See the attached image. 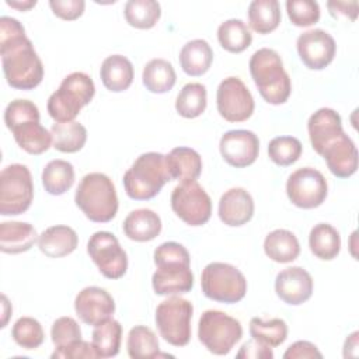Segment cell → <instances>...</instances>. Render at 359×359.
Wrapping results in <instances>:
<instances>
[{"instance_id":"cell-21","label":"cell","mask_w":359,"mask_h":359,"mask_svg":"<svg viewBox=\"0 0 359 359\" xmlns=\"http://www.w3.org/2000/svg\"><path fill=\"white\" fill-rule=\"evenodd\" d=\"M307 130L313 149L321 154L327 144L344 133L342 119L332 108H320L309 118Z\"/></svg>"},{"instance_id":"cell-22","label":"cell","mask_w":359,"mask_h":359,"mask_svg":"<svg viewBox=\"0 0 359 359\" xmlns=\"http://www.w3.org/2000/svg\"><path fill=\"white\" fill-rule=\"evenodd\" d=\"M8 129L17 144L29 154H42L53 143L52 133L39 123V119L21 121Z\"/></svg>"},{"instance_id":"cell-44","label":"cell","mask_w":359,"mask_h":359,"mask_svg":"<svg viewBox=\"0 0 359 359\" xmlns=\"http://www.w3.org/2000/svg\"><path fill=\"white\" fill-rule=\"evenodd\" d=\"M50 337L56 348H63L77 339H81V330L74 318L65 316L55 320L52 324Z\"/></svg>"},{"instance_id":"cell-46","label":"cell","mask_w":359,"mask_h":359,"mask_svg":"<svg viewBox=\"0 0 359 359\" xmlns=\"http://www.w3.org/2000/svg\"><path fill=\"white\" fill-rule=\"evenodd\" d=\"M52 358H62V359H80V358H87V359H93V358H100L95 348L93 346V344L83 341V339H77L72 344H69L67 346L63 348H55V352L52 353Z\"/></svg>"},{"instance_id":"cell-16","label":"cell","mask_w":359,"mask_h":359,"mask_svg":"<svg viewBox=\"0 0 359 359\" xmlns=\"http://www.w3.org/2000/svg\"><path fill=\"white\" fill-rule=\"evenodd\" d=\"M219 150L229 165L244 168L255 163L259 153V139L247 129L227 130L220 137Z\"/></svg>"},{"instance_id":"cell-42","label":"cell","mask_w":359,"mask_h":359,"mask_svg":"<svg viewBox=\"0 0 359 359\" xmlns=\"http://www.w3.org/2000/svg\"><path fill=\"white\" fill-rule=\"evenodd\" d=\"M14 342L24 349H36L43 344L45 332L41 323L32 317H20L11 330Z\"/></svg>"},{"instance_id":"cell-4","label":"cell","mask_w":359,"mask_h":359,"mask_svg":"<svg viewBox=\"0 0 359 359\" xmlns=\"http://www.w3.org/2000/svg\"><path fill=\"white\" fill-rule=\"evenodd\" d=\"M74 202L94 223H108L118 213V195L112 180L102 172L84 175L76 189Z\"/></svg>"},{"instance_id":"cell-18","label":"cell","mask_w":359,"mask_h":359,"mask_svg":"<svg viewBox=\"0 0 359 359\" xmlns=\"http://www.w3.org/2000/svg\"><path fill=\"white\" fill-rule=\"evenodd\" d=\"M275 292L286 304H303L313 294V278L302 266L285 268L276 275Z\"/></svg>"},{"instance_id":"cell-28","label":"cell","mask_w":359,"mask_h":359,"mask_svg":"<svg viewBox=\"0 0 359 359\" xmlns=\"http://www.w3.org/2000/svg\"><path fill=\"white\" fill-rule=\"evenodd\" d=\"M213 62V50L205 39H192L187 42L180 52V65L182 70L192 77L205 74Z\"/></svg>"},{"instance_id":"cell-11","label":"cell","mask_w":359,"mask_h":359,"mask_svg":"<svg viewBox=\"0 0 359 359\" xmlns=\"http://www.w3.org/2000/svg\"><path fill=\"white\" fill-rule=\"evenodd\" d=\"M170 202L174 213L188 226H203L212 216V199L196 181H185L177 185Z\"/></svg>"},{"instance_id":"cell-12","label":"cell","mask_w":359,"mask_h":359,"mask_svg":"<svg viewBox=\"0 0 359 359\" xmlns=\"http://www.w3.org/2000/svg\"><path fill=\"white\" fill-rule=\"evenodd\" d=\"M286 194L294 206L314 209L325 201L328 195V184L318 170L302 167L289 175L286 181Z\"/></svg>"},{"instance_id":"cell-24","label":"cell","mask_w":359,"mask_h":359,"mask_svg":"<svg viewBox=\"0 0 359 359\" xmlns=\"http://www.w3.org/2000/svg\"><path fill=\"white\" fill-rule=\"evenodd\" d=\"M165 165L171 180L181 182L196 181L202 172V158L199 153L191 147H174L165 156Z\"/></svg>"},{"instance_id":"cell-35","label":"cell","mask_w":359,"mask_h":359,"mask_svg":"<svg viewBox=\"0 0 359 359\" xmlns=\"http://www.w3.org/2000/svg\"><path fill=\"white\" fill-rule=\"evenodd\" d=\"M217 39L220 46L230 53L244 52L252 42V35L240 18H230L217 28Z\"/></svg>"},{"instance_id":"cell-2","label":"cell","mask_w":359,"mask_h":359,"mask_svg":"<svg viewBox=\"0 0 359 359\" xmlns=\"http://www.w3.org/2000/svg\"><path fill=\"white\" fill-rule=\"evenodd\" d=\"M153 258L157 268L151 276L156 294L175 296L191 292L194 287L191 257L182 244L165 241L154 250Z\"/></svg>"},{"instance_id":"cell-8","label":"cell","mask_w":359,"mask_h":359,"mask_svg":"<svg viewBox=\"0 0 359 359\" xmlns=\"http://www.w3.org/2000/svg\"><path fill=\"white\" fill-rule=\"evenodd\" d=\"M240 321L220 310H206L198 323V338L213 355H227L241 339Z\"/></svg>"},{"instance_id":"cell-48","label":"cell","mask_w":359,"mask_h":359,"mask_svg":"<svg viewBox=\"0 0 359 359\" xmlns=\"http://www.w3.org/2000/svg\"><path fill=\"white\" fill-rule=\"evenodd\" d=\"M237 358L238 359H243V358L244 359H272L273 352L271 346L252 338L241 345L240 351L237 352Z\"/></svg>"},{"instance_id":"cell-27","label":"cell","mask_w":359,"mask_h":359,"mask_svg":"<svg viewBox=\"0 0 359 359\" xmlns=\"http://www.w3.org/2000/svg\"><path fill=\"white\" fill-rule=\"evenodd\" d=\"M133 66L130 60L122 55H111L104 59L100 77L104 87L112 93H121L130 87L133 81Z\"/></svg>"},{"instance_id":"cell-14","label":"cell","mask_w":359,"mask_h":359,"mask_svg":"<svg viewBox=\"0 0 359 359\" xmlns=\"http://www.w3.org/2000/svg\"><path fill=\"white\" fill-rule=\"evenodd\" d=\"M216 105L219 115L227 122H244L255 108L250 90L241 79L234 76L220 81L216 93Z\"/></svg>"},{"instance_id":"cell-45","label":"cell","mask_w":359,"mask_h":359,"mask_svg":"<svg viewBox=\"0 0 359 359\" xmlns=\"http://www.w3.org/2000/svg\"><path fill=\"white\" fill-rule=\"evenodd\" d=\"M39 118L41 115H39L38 107L29 100H22V98L13 100L4 109V123L7 129L21 121L39 119Z\"/></svg>"},{"instance_id":"cell-33","label":"cell","mask_w":359,"mask_h":359,"mask_svg":"<svg viewBox=\"0 0 359 359\" xmlns=\"http://www.w3.org/2000/svg\"><path fill=\"white\" fill-rule=\"evenodd\" d=\"M74 184V168L66 160H52L42 171V185L50 195H63Z\"/></svg>"},{"instance_id":"cell-26","label":"cell","mask_w":359,"mask_h":359,"mask_svg":"<svg viewBox=\"0 0 359 359\" xmlns=\"http://www.w3.org/2000/svg\"><path fill=\"white\" fill-rule=\"evenodd\" d=\"M122 229L125 236L133 241H151L161 231V219L151 209H136L125 217Z\"/></svg>"},{"instance_id":"cell-30","label":"cell","mask_w":359,"mask_h":359,"mask_svg":"<svg viewBox=\"0 0 359 359\" xmlns=\"http://www.w3.org/2000/svg\"><path fill=\"white\" fill-rule=\"evenodd\" d=\"M280 18V6L276 0H254L248 6V25L261 35L275 31Z\"/></svg>"},{"instance_id":"cell-43","label":"cell","mask_w":359,"mask_h":359,"mask_svg":"<svg viewBox=\"0 0 359 359\" xmlns=\"http://www.w3.org/2000/svg\"><path fill=\"white\" fill-rule=\"evenodd\" d=\"M286 11L290 22L296 27H310L318 22L321 15L318 3L313 0H287Z\"/></svg>"},{"instance_id":"cell-23","label":"cell","mask_w":359,"mask_h":359,"mask_svg":"<svg viewBox=\"0 0 359 359\" xmlns=\"http://www.w3.org/2000/svg\"><path fill=\"white\" fill-rule=\"evenodd\" d=\"M79 244L77 233L65 224L48 227L38 237V247L41 252L50 258H62L72 254Z\"/></svg>"},{"instance_id":"cell-47","label":"cell","mask_w":359,"mask_h":359,"mask_svg":"<svg viewBox=\"0 0 359 359\" xmlns=\"http://www.w3.org/2000/svg\"><path fill=\"white\" fill-rule=\"evenodd\" d=\"M49 7L62 20L73 21L83 15L86 3L83 0H50Z\"/></svg>"},{"instance_id":"cell-34","label":"cell","mask_w":359,"mask_h":359,"mask_svg":"<svg viewBox=\"0 0 359 359\" xmlns=\"http://www.w3.org/2000/svg\"><path fill=\"white\" fill-rule=\"evenodd\" d=\"M53 147L62 153H76L81 150L87 140V129L76 121L55 122L50 128Z\"/></svg>"},{"instance_id":"cell-7","label":"cell","mask_w":359,"mask_h":359,"mask_svg":"<svg viewBox=\"0 0 359 359\" xmlns=\"http://www.w3.org/2000/svg\"><path fill=\"white\" fill-rule=\"evenodd\" d=\"M203 294L219 303H237L247 293V279L243 272L227 262H210L201 275Z\"/></svg>"},{"instance_id":"cell-41","label":"cell","mask_w":359,"mask_h":359,"mask_svg":"<svg viewBox=\"0 0 359 359\" xmlns=\"http://www.w3.org/2000/svg\"><path fill=\"white\" fill-rule=\"evenodd\" d=\"M303 151V146L297 137L276 136L268 144V156L272 163L287 167L296 163Z\"/></svg>"},{"instance_id":"cell-29","label":"cell","mask_w":359,"mask_h":359,"mask_svg":"<svg viewBox=\"0 0 359 359\" xmlns=\"http://www.w3.org/2000/svg\"><path fill=\"white\" fill-rule=\"evenodd\" d=\"M264 251L269 259L279 264H287L299 257L300 244L292 231L276 229L265 237Z\"/></svg>"},{"instance_id":"cell-15","label":"cell","mask_w":359,"mask_h":359,"mask_svg":"<svg viewBox=\"0 0 359 359\" xmlns=\"http://www.w3.org/2000/svg\"><path fill=\"white\" fill-rule=\"evenodd\" d=\"M296 48L300 60L310 70L325 69L334 60L337 52V43L331 34L320 28L300 34Z\"/></svg>"},{"instance_id":"cell-3","label":"cell","mask_w":359,"mask_h":359,"mask_svg":"<svg viewBox=\"0 0 359 359\" xmlns=\"http://www.w3.org/2000/svg\"><path fill=\"white\" fill-rule=\"evenodd\" d=\"M248 67L261 97L268 104L280 105L287 101L292 93V81L276 50L269 48L255 50Z\"/></svg>"},{"instance_id":"cell-38","label":"cell","mask_w":359,"mask_h":359,"mask_svg":"<svg viewBox=\"0 0 359 359\" xmlns=\"http://www.w3.org/2000/svg\"><path fill=\"white\" fill-rule=\"evenodd\" d=\"M128 355L132 359H150L160 356V345L156 334L146 325L130 328L126 339Z\"/></svg>"},{"instance_id":"cell-13","label":"cell","mask_w":359,"mask_h":359,"mask_svg":"<svg viewBox=\"0 0 359 359\" xmlns=\"http://www.w3.org/2000/svg\"><path fill=\"white\" fill-rule=\"evenodd\" d=\"M87 252L105 278L119 279L126 273L128 255L115 234L95 231L87 243Z\"/></svg>"},{"instance_id":"cell-36","label":"cell","mask_w":359,"mask_h":359,"mask_svg":"<svg viewBox=\"0 0 359 359\" xmlns=\"http://www.w3.org/2000/svg\"><path fill=\"white\" fill-rule=\"evenodd\" d=\"M91 344L100 358H112L119 353L122 339V325L112 317L95 325Z\"/></svg>"},{"instance_id":"cell-49","label":"cell","mask_w":359,"mask_h":359,"mask_svg":"<svg viewBox=\"0 0 359 359\" xmlns=\"http://www.w3.org/2000/svg\"><path fill=\"white\" fill-rule=\"evenodd\" d=\"M285 359H311V358H323V353L318 348L309 341H296L293 342L283 353Z\"/></svg>"},{"instance_id":"cell-20","label":"cell","mask_w":359,"mask_h":359,"mask_svg":"<svg viewBox=\"0 0 359 359\" xmlns=\"http://www.w3.org/2000/svg\"><path fill=\"white\" fill-rule=\"evenodd\" d=\"M217 212L226 226L240 227L252 219L254 199L244 188H230L220 196Z\"/></svg>"},{"instance_id":"cell-1","label":"cell","mask_w":359,"mask_h":359,"mask_svg":"<svg viewBox=\"0 0 359 359\" xmlns=\"http://www.w3.org/2000/svg\"><path fill=\"white\" fill-rule=\"evenodd\" d=\"M0 53L6 81L17 90H32L43 79V65L25 35L22 24L3 15L0 18Z\"/></svg>"},{"instance_id":"cell-10","label":"cell","mask_w":359,"mask_h":359,"mask_svg":"<svg viewBox=\"0 0 359 359\" xmlns=\"http://www.w3.org/2000/svg\"><path fill=\"white\" fill-rule=\"evenodd\" d=\"M194 306L189 300L171 296L156 309V325L160 335L172 346H185L191 341V318Z\"/></svg>"},{"instance_id":"cell-6","label":"cell","mask_w":359,"mask_h":359,"mask_svg":"<svg viewBox=\"0 0 359 359\" xmlns=\"http://www.w3.org/2000/svg\"><path fill=\"white\" fill-rule=\"evenodd\" d=\"M95 94L93 79L84 72L67 74L48 100V112L55 122H72Z\"/></svg>"},{"instance_id":"cell-37","label":"cell","mask_w":359,"mask_h":359,"mask_svg":"<svg viewBox=\"0 0 359 359\" xmlns=\"http://www.w3.org/2000/svg\"><path fill=\"white\" fill-rule=\"evenodd\" d=\"M206 104V87L201 83H188L181 88L177 95L175 109L182 118L194 119L205 112Z\"/></svg>"},{"instance_id":"cell-51","label":"cell","mask_w":359,"mask_h":359,"mask_svg":"<svg viewBox=\"0 0 359 359\" xmlns=\"http://www.w3.org/2000/svg\"><path fill=\"white\" fill-rule=\"evenodd\" d=\"M6 3H7V6H10L13 8H17L20 11H27V10L32 8V7H35V4H36L35 0H28V1H10V0H6Z\"/></svg>"},{"instance_id":"cell-31","label":"cell","mask_w":359,"mask_h":359,"mask_svg":"<svg viewBox=\"0 0 359 359\" xmlns=\"http://www.w3.org/2000/svg\"><path fill=\"white\" fill-rule=\"evenodd\" d=\"M309 247L318 259L331 261L339 254L341 236L331 224L318 223L310 230Z\"/></svg>"},{"instance_id":"cell-52","label":"cell","mask_w":359,"mask_h":359,"mask_svg":"<svg viewBox=\"0 0 359 359\" xmlns=\"http://www.w3.org/2000/svg\"><path fill=\"white\" fill-rule=\"evenodd\" d=\"M1 299H3V307H4V318H3V324H1V327H6V323H7V311H6V307L8 306V302H7V297L6 296H1Z\"/></svg>"},{"instance_id":"cell-50","label":"cell","mask_w":359,"mask_h":359,"mask_svg":"<svg viewBox=\"0 0 359 359\" xmlns=\"http://www.w3.org/2000/svg\"><path fill=\"white\" fill-rule=\"evenodd\" d=\"M327 6L332 17L344 15L351 21L358 17V1H328Z\"/></svg>"},{"instance_id":"cell-5","label":"cell","mask_w":359,"mask_h":359,"mask_svg":"<svg viewBox=\"0 0 359 359\" xmlns=\"http://www.w3.org/2000/svg\"><path fill=\"white\" fill-rule=\"evenodd\" d=\"M171 181L165 156L157 151L140 154L123 174L125 192L130 199L149 201Z\"/></svg>"},{"instance_id":"cell-39","label":"cell","mask_w":359,"mask_h":359,"mask_svg":"<svg viewBox=\"0 0 359 359\" xmlns=\"http://www.w3.org/2000/svg\"><path fill=\"white\" fill-rule=\"evenodd\" d=\"M125 20L137 29L153 28L161 15V7L154 0H129L123 8Z\"/></svg>"},{"instance_id":"cell-40","label":"cell","mask_w":359,"mask_h":359,"mask_svg":"<svg viewBox=\"0 0 359 359\" xmlns=\"http://www.w3.org/2000/svg\"><path fill=\"white\" fill-rule=\"evenodd\" d=\"M250 335L271 346H279L287 338V325L282 318H271L264 321L261 317H252L250 320Z\"/></svg>"},{"instance_id":"cell-19","label":"cell","mask_w":359,"mask_h":359,"mask_svg":"<svg viewBox=\"0 0 359 359\" xmlns=\"http://www.w3.org/2000/svg\"><path fill=\"white\" fill-rule=\"evenodd\" d=\"M332 175L349 178L358 170V150L353 140L344 132L324 147L320 154Z\"/></svg>"},{"instance_id":"cell-25","label":"cell","mask_w":359,"mask_h":359,"mask_svg":"<svg viewBox=\"0 0 359 359\" xmlns=\"http://www.w3.org/2000/svg\"><path fill=\"white\" fill-rule=\"evenodd\" d=\"M38 240L36 230L27 222L0 223V250L6 254H21L28 251Z\"/></svg>"},{"instance_id":"cell-17","label":"cell","mask_w":359,"mask_h":359,"mask_svg":"<svg viewBox=\"0 0 359 359\" xmlns=\"http://www.w3.org/2000/svg\"><path fill=\"white\" fill-rule=\"evenodd\" d=\"M74 310L84 324L95 327L112 317L115 313V300L105 289L88 286L77 293Z\"/></svg>"},{"instance_id":"cell-9","label":"cell","mask_w":359,"mask_h":359,"mask_svg":"<svg viewBox=\"0 0 359 359\" xmlns=\"http://www.w3.org/2000/svg\"><path fill=\"white\" fill-rule=\"evenodd\" d=\"M34 199V182L24 164H10L0 172V215L17 216L27 212Z\"/></svg>"},{"instance_id":"cell-32","label":"cell","mask_w":359,"mask_h":359,"mask_svg":"<svg viewBox=\"0 0 359 359\" xmlns=\"http://www.w3.org/2000/svg\"><path fill=\"white\" fill-rule=\"evenodd\" d=\"M142 81L150 93L164 94L174 87L177 81V74L168 60L151 59L143 67Z\"/></svg>"}]
</instances>
